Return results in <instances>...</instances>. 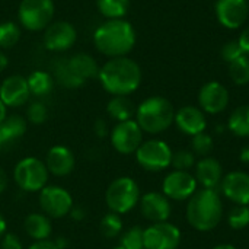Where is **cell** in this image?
I'll return each mask as SVG.
<instances>
[{
    "label": "cell",
    "mask_w": 249,
    "mask_h": 249,
    "mask_svg": "<svg viewBox=\"0 0 249 249\" xmlns=\"http://www.w3.org/2000/svg\"><path fill=\"white\" fill-rule=\"evenodd\" d=\"M98 79L108 93L114 96H128L136 92L142 83V69L127 55L115 57L99 67Z\"/></svg>",
    "instance_id": "obj_1"
},
{
    "label": "cell",
    "mask_w": 249,
    "mask_h": 249,
    "mask_svg": "<svg viewBox=\"0 0 249 249\" xmlns=\"http://www.w3.org/2000/svg\"><path fill=\"white\" fill-rule=\"evenodd\" d=\"M96 50L109 57H125L136 45V31L124 19H108L93 32Z\"/></svg>",
    "instance_id": "obj_2"
},
{
    "label": "cell",
    "mask_w": 249,
    "mask_h": 249,
    "mask_svg": "<svg viewBox=\"0 0 249 249\" xmlns=\"http://www.w3.org/2000/svg\"><path fill=\"white\" fill-rule=\"evenodd\" d=\"M223 217V203L217 190H197L187 203V222L198 232L216 229Z\"/></svg>",
    "instance_id": "obj_3"
},
{
    "label": "cell",
    "mask_w": 249,
    "mask_h": 249,
    "mask_svg": "<svg viewBox=\"0 0 249 249\" xmlns=\"http://www.w3.org/2000/svg\"><path fill=\"white\" fill-rule=\"evenodd\" d=\"M174 118L175 109L163 96H150L136 108V123L143 133H163L172 125Z\"/></svg>",
    "instance_id": "obj_4"
},
{
    "label": "cell",
    "mask_w": 249,
    "mask_h": 249,
    "mask_svg": "<svg viewBox=\"0 0 249 249\" xmlns=\"http://www.w3.org/2000/svg\"><path fill=\"white\" fill-rule=\"evenodd\" d=\"M140 201V188L137 182L130 177H121L114 179L107 193L105 203L112 213L125 214L131 212Z\"/></svg>",
    "instance_id": "obj_5"
},
{
    "label": "cell",
    "mask_w": 249,
    "mask_h": 249,
    "mask_svg": "<svg viewBox=\"0 0 249 249\" xmlns=\"http://www.w3.org/2000/svg\"><path fill=\"white\" fill-rule=\"evenodd\" d=\"M48 169L45 163L36 158H23L19 160L13 171L16 185L26 193H39L48 182Z\"/></svg>",
    "instance_id": "obj_6"
},
{
    "label": "cell",
    "mask_w": 249,
    "mask_h": 249,
    "mask_svg": "<svg viewBox=\"0 0 249 249\" xmlns=\"http://www.w3.org/2000/svg\"><path fill=\"white\" fill-rule=\"evenodd\" d=\"M134 155H136L137 163L144 171L160 172L171 166L174 153L166 142L153 139V140L143 142Z\"/></svg>",
    "instance_id": "obj_7"
},
{
    "label": "cell",
    "mask_w": 249,
    "mask_h": 249,
    "mask_svg": "<svg viewBox=\"0 0 249 249\" xmlns=\"http://www.w3.org/2000/svg\"><path fill=\"white\" fill-rule=\"evenodd\" d=\"M20 25L28 31H44L54 18L53 0H22L18 9Z\"/></svg>",
    "instance_id": "obj_8"
},
{
    "label": "cell",
    "mask_w": 249,
    "mask_h": 249,
    "mask_svg": "<svg viewBox=\"0 0 249 249\" xmlns=\"http://www.w3.org/2000/svg\"><path fill=\"white\" fill-rule=\"evenodd\" d=\"M39 206L45 216L61 219L70 214L73 209V198L70 193L57 185H45L39 191Z\"/></svg>",
    "instance_id": "obj_9"
},
{
    "label": "cell",
    "mask_w": 249,
    "mask_h": 249,
    "mask_svg": "<svg viewBox=\"0 0 249 249\" xmlns=\"http://www.w3.org/2000/svg\"><path fill=\"white\" fill-rule=\"evenodd\" d=\"M143 143V131L136 120L120 121L111 131V144L121 155H131Z\"/></svg>",
    "instance_id": "obj_10"
},
{
    "label": "cell",
    "mask_w": 249,
    "mask_h": 249,
    "mask_svg": "<svg viewBox=\"0 0 249 249\" xmlns=\"http://www.w3.org/2000/svg\"><path fill=\"white\" fill-rule=\"evenodd\" d=\"M144 249H178L181 231L168 222L153 223L144 229Z\"/></svg>",
    "instance_id": "obj_11"
},
{
    "label": "cell",
    "mask_w": 249,
    "mask_h": 249,
    "mask_svg": "<svg viewBox=\"0 0 249 249\" xmlns=\"http://www.w3.org/2000/svg\"><path fill=\"white\" fill-rule=\"evenodd\" d=\"M197 179L188 171H172L162 182V194L174 201H188L197 191Z\"/></svg>",
    "instance_id": "obj_12"
},
{
    "label": "cell",
    "mask_w": 249,
    "mask_h": 249,
    "mask_svg": "<svg viewBox=\"0 0 249 249\" xmlns=\"http://www.w3.org/2000/svg\"><path fill=\"white\" fill-rule=\"evenodd\" d=\"M76 38L74 26L66 20L51 22L44 29V45L50 51H66L74 45Z\"/></svg>",
    "instance_id": "obj_13"
},
{
    "label": "cell",
    "mask_w": 249,
    "mask_h": 249,
    "mask_svg": "<svg viewBox=\"0 0 249 249\" xmlns=\"http://www.w3.org/2000/svg\"><path fill=\"white\" fill-rule=\"evenodd\" d=\"M198 104L203 112L213 115L220 114L229 105V92L222 83L216 80L207 82L198 92Z\"/></svg>",
    "instance_id": "obj_14"
},
{
    "label": "cell",
    "mask_w": 249,
    "mask_h": 249,
    "mask_svg": "<svg viewBox=\"0 0 249 249\" xmlns=\"http://www.w3.org/2000/svg\"><path fill=\"white\" fill-rule=\"evenodd\" d=\"M214 9L219 22L228 29H238L248 19V0H217Z\"/></svg>",
    "instance_id": "obj_15"
},
{
    "label": "cell",
    "mask_w": 249,
    "mask_h": 249,
    "mask_svg": "<svg viewBox=\"0 0 249 249\" xmlns=\"http://www.w3.org/2000/svg\"><path fill=\"white\" fill-rule=\"evenodd\" d=\"M222 194L235 206H249V174L233 171L223 177L220 184Z\"/></svg>",
    "instance_id": "obj_16"
},
{
    "label": "cell",
    "mask_w": 249,
    "mask_h": 249,
    "mask_svg": "<svg viewBox=\"0 0 249 249\" xmlns=\"http://www.w3.org/2000/svg\"><path fill=\"white\" fill-rule=\"evenodd\" d=\"M171 200L163 196L162 193H147L140 197V212L144 219L153 223H160V222H168L172 206L169 203Z\"/></svg>",
    "instance_id": "obj_17"
},
{
    "label": "cell",
    "mask_w": 249,
    "mask_h": 249,
    "mask_svg": "<svg viewBox=\"0 0 249 249\" xmlns=\"http://www.w3.org/2000/svg\"><path fill=\"white\" fill-rule=\"evenodd\" d=\"M31 96L29 88H28V82L26 77L19 76V74H13L6 77L1 85H0V99L4 102L6 107H20L23 105Z\"/></svg>",
    "instance_id": "obj_18"
},
{
    "label": "cell",
    "mask_w": 249,
    "mask_h": 249,
    "mask_svg": "<svg viewBox=\"0 0 249 249\" xmlns=\"http://www.w3.org/2000/svg\"><path fill=\"white\" fill-rule=\"evenodd\" d=\"M174 123L177 124L179 131L191 137L198 133L206 131V127H207V120H206L204 112L200 108L193 107V105L179 108L175 112Z\"/></svg>",
    "instance_id": "obj_19"
},
{
    "label": "cell",
    "mask_w": 249,
    "mask_h": 249,
    "mask_svg": "<svg viewBox=\"0 0 249 249\" xmlns=\"http://www.w3.org/2000/svg\"><path fill=\"white\" fill-rule=\"evenodd\" d=\"M196 179L203 188L217 190L223 179V168L214 158L206 156L196 163Z\"/></svg>",
    "instance_id": "obj_20"
},
{
    "label": "cell",
    "mask_w": 249,
    "mask_h": 249,
    "mask_svg": "<svg viewBox=\"0 0 249 249\" xmlns=\"http://www.w3.org/2000/svg\"><path fill=\"white\" fill-rule=\"evenodd\" d=\"M44 163L50 174L55 177H66L74 169L76 160H74L73 152L69 147L57 144L48 150Z\"/></svg>",
    "instance_id": "obj_21"
},
{
    "label": "cell",
    "mask_w": 249,
    "mask_h": 249,
    "mask_svg": "<svg viewBox=\"0 0 249 249\" xmlns=\"http://www.w3.org/2000/svg\"><path fill=\"white\" fill-rule=\"evenodd\" d=\"M67 63L70 69L73 70V73L77 77H80L83 82L98 77L99 74V66L90 54H86V53L74 54L73 57L67 58Z\"/></svg>",
    "instance_id": "obj_22"
},
{
    "label": "cell",
    "mask_w": 249,
    "mask_h": 249,
    "mask_svg": "<svg viewBox=\"0 0 249 249\" xmlns=\"http://www.w3.org/2000/svg\"><path fill=\"white\" fill-rule=\"evenodd\" d=\"M25 232L34 241H45L51 235V222L50 217L41 213H31L23 222Z\"/></svg>",
    "instance_id": "obj_23"
},
{
    "label": "cell",
    "mask_w": 249,
    "mask_h": 249,
    "mask_svg": "<svg viewBox=\"0 0 249 249\" xmlns=\"http://www.w3.org/2000/svg\"><path fill=\"white\" fill-rule=\"evenodd\" d=\"M107 112L111 118L120 123L133 120V115H136V108L128 96H114L107 105Z\"/></svg>",
    "instance_id": "obj_24"
},
{
    "label": "cell",
    "mask_w": 249,
    "mask_h": 249,
    "mask_svg": "<svg viewBox=\"0 0 249 249\" xmlns=\"http://www.w3.org/2000/svg\"><path fill=\"white\" fill-rule=\"evenodd\" d=\"M26 82H28V88H29L31 95H35V96L48 95L51 92V89H53V85H54L53 76L50 73L44 71V70L32 71L26 77Z\"/></svg>",
    "instance_id": "obj_25"
},
{
    "label": "cell",
    "mask_w": 249,
    "mask_h": 249,
    "mask_svg": "<svg viewBox=\"0 0 249 249\" xmlns=\"http://www.w3.org/2000/svg\"><path fill=\"white\" fill-rule=\"evenodd\" d=\"M228 128L238 137H249V105H241L231 114Z\"/></svg>",
    "instance_id": "obj_26"
},
{
    "label": "cell",
    "mask_w": 249,
    "mask_h": 249,
    "mask_svg": "<svg viewBox=\"0 0 249 249\" xmlns=\"http://www.w3.org/2000/svg\"><path fill=\"white\" fill-rule=\"evenodd\" d=\"M96 7L107 19H123L130 9V0H96Z\"/></svg>",
    "instance_id": "obj_27"
},
{
    "label": "cell",
    "mask_w": 249,
    "mask_h": 249,
    "mask_svg": "<svg viewBox=\"0 0 249 249\" xmlns=\"http://www.w3.org/2000/svg\"><path fill=\"white\" fill-rule=\"evenodd\" d=\"M54 74H55V79L64 88H69V89L80 88L85 83L80 77H77L73 73V70L70 69L67 60H60L58 63H55V66H54Z\"/></svg>",
    "instance_id": "obj_28"
},
{
    "label": "cell",
    "mask_w": 249,
    "mask_h": 249,
    "mask_svg": "<svg viewBox=\"0 0 249 249\" xmlns=\"http://www.w3.org/2000/svg\"><path fill=\"white\" fill-rule=\"evenodd\" d=\"M229 76L235 85L244 86L249 83V57L242 55L238 60L229 63Z\"/></svg>",
    "instance_id": "obj_29"
},
{
    "label": "cell",
    "mask_w": 249,
    "mask_h": 249,
    "mask_svg": "<svg viewBox=\"0 0 249 249\" xmlns=\"http://www.w3.org/2000/svg\"><path fill=\"white\" fill-rule=\"evenodd\" d=\"M99 231H101V235L104 238H107V239L117 238L121 233V231H123V220H121L120 214L112 213V212H109L108 214H105L101 219Z\"/></svg>",
    "instance_id": "obj_30"
},
{
    "label": "cell",
    "mask_w": 249,
    "mask_h": 249,
    "mask_svg": "<svg viewBox=\"0 0 249 249\" xmlns=\"http://www.w3.org/2000/svg\"><path fill=\"white\" fill-rule=\"evenodd\" d=\"M20 39V29L15 22L0 23V48H12Z\"/></svg>",
    "instance_id": "obj_31"
},
{
    "label": "cell",
    "mask_w": 249,
    "mask_h": 249,
    "mask_svg": "<svg viewBox=\"0 0 249 249\" xmlns=\"http://www.w3.org/2000/svg\"><path fill=\"white\" fill-rule=\"evenodd\" d=\"M191 152L196 155V156H201V158H206L209 156L213 149H214V142L212 139L210 134H207L206 131L203 133H198L196 136L191 137Z\"/></svg>",
    "instance_id": "obj_32"
},
{
    "label": "cell",
    "mask_w": 249,
    "mask_h": 249,
    "mask_svg": "<svg viewBox=\"0 0 249 249\" xmlns=\"http://www.w3.org/2000/svg\"><path fill=\"white\" fill-rule=\"evenodd\" d=\"M144 229L140 226L130 228L121 238L120 245L125 249H144Z\"/></svg>",
    "instance_id": "obj_33"
},
{
    "label": "cell",
    "mask_w": 249,
    "mask_h": 249,
    "mask_svg": "<svg viewBox=\"0 0 249 249\" xmlns=\"http://www.w3.org/2000/svg\"><path fill=\"white\" fill-rule=\"evenodd\" d=\"M228 223L235 231L245 229L249 225V206H235L229 212Z\"/></svg>",
    "instance_id": "obj_34"
},
{
    "label": "cell",
    "mask_w": 249,
    "mask_h": 249,
    "mask_svg": "<svg viewBox=\"0 0 249 249\" xmlns=\"http://www.w3.org/2000/svg\"><path fill=\"white\" fill-rule=\"evenodd\" d=\"M171 166L175 171H190L196 166V155L191 150H178L172 155Z\"/></svg>",
    "instance_id": "obj_35"
},
{
    "label": "cell",
    "mask_w": 249,
    "mask_h": 249,
    "mask_svg": "<svg viewBox=\"0 0 249 249\" xmlns=\"http://www.w3.org/2000/svg\"><path fill=\"white\" fill-rule=\"evenodd\" d=\"M28 120L32 123V124H42L47 117H48V111H47V107L42 104V102H32L28 108Z\"/></svg>",
    "instance_id": "obj_36"
},
{
    "label": "cell",
    "mask_w": 249,
    "mask_h": 249,
    "mask_svg": "<svg viewBox=\"0 0 249 249\" xmlns=\"http://www.w3.org/2000/svg\"><path fill=\"white\" fill-rule=\"evenodd\" d=\"M4 124L7 125L9 131L12 133V136L18 140L20 139L25 131H26V121L20 117V115H10V117H6L4 120Z\"/></svg>",
    "instance_id": "obj_37"
},
{
    "label": "cell",
    "mask_w": 249,
    "mask_h": 249,
    "mask_svg": "<svg viewBox=\"0 0 249 249\" xmlns=\"http://www.w3.org/2000/svg\"><path fill=\"white\" fill-rule=\"evenodd\" d=\"M242 55H245V54H244V51H242V48H241L238 41H229L222 48V58L226 63H232V61L238 60Z\"/></svg>",
    "instance_id": "obj_38"
},
{
    "label": "cell",
    "mask_w": 249,
    "mask_h": 249,
    "mask_svg": "<svg viewBox=\"0 0 249 249\" xmlns=\"http://www.w3.org/2000/svg\"><path fill=\"white\" fill-rule=\"evenodd\" d=\"M1 249H23L20 239L13 233H4L0 242Z\"/></svg>",
    "instance_id": "obj_39"
},
{
    "label": "cell",
    "mask_w": 249,
    "mask_h": 249,
    "mask_svg": "<svg viewBox=\"0 0 249 249\" xmlns=\"http://www.w3.org/2000/svg\"><path fill=\"white\" fill-rule=\"evenodd\" d=\"M13 142H16V139L12 136V133L9 131L7 125L4 124V121L0 123V149L7 147V146H9L10 143H13Z\"/></svg>",
    "instance_id": "obj_40"
},
{
    "label": "cell",
    "mask_w": 249,
    "mask_h": 249,
    "mask_svg": "<svg viewBox=\"0 0 249 249\" xmlns=\"http://www.w3.org/2000/svg\"><path fill=\"white\" fill-rule=\"evenodd\" d=\"M238 42H239V45H241L244 54L249 57V26H247V28L242 31V34H241Z\"/></svg>",
    "instance_id": "obj_41"
},
{
    "label": "cell",
    "mask_w": 249,
    "mask_h": 249,
    "mask_svg": "<svg viewBox=\"0 0 249 249\" xmlns=\"http://www.w3.org/2000/svg\"><path fill=\"white\" fill-rule=\"evenodd\" d=\"M28 249H58V247L55 245V242L45 239V241H35Z\"/></svg>",
    "instance_id": "obj_42"
},
{
    "label": "cell",
    "mask_w": 249,
    "mask_h": 249,
    "mask_svg": "<svg viewBox=\"0 0 249 249\" xmlns=\"http://www.w3.org/2000/svg\"><path fill=\"white\" fill-rule=\"evenodd\" d=\"M95 131L99 137H105L108 134V127H107V123L104 120H98L95 123Z\"/></svg>",
    "instance_id": "obj_43"
},
{
    "label": "cell",
    "mask_w": 249,
    "mask_h": 249,
    "mask_svg": "<svg viewBox=\"0 0 249 249\" xmlns=\"http://www.w3.org/2000/svg\"><path fill=\"white\" fill-rule=\"evenodd\" d=\"M6 188H7V175H6V172L0 168V194L4 193Z\"/></svg>",
    "instance_id": "obj_44"
},
{
    "label": "cell",
    "mask_w": 249,
    "mask_h": 249,
    "mask_svg": "<svg viewBox=\"0 0 249 249\" xmlns=\"http://www.w3.org/2000/svg\"><path fill=\"white\" fill-rule=\"evenodd\" d=\"M70 214H71V217L74 219V220H82L83 217H85V210H82L80 207H77V209H71V212H70Z\"/></svg>",
    "instance_id": "obj_45"
},
{
    "label": "cell",
    "mask_w": 249,
    "mask_h": 249,
    "mask_svg": "<svg viewBox=\"0 0 249 249\" xmlns=\"http://www.w3.org/2000/svg\"><path fill=\"white\" fill-rule=\"evenodd\" d=\"M239 159H241V162L248 163L249 165V146H245V147L241 150V153H239Z\"/></svg>",
    "instance_id": "obj_46"
},
{
    "label": "cell",
    "mask_w": 249,
    "mask_h": 249,
    "mask_svg": "<svg viewBox=\"0 0 249 249\" xmlns=\"http://www.w3.org/2000/svg\"><path fill=\"white\" fill-rule=\"evenodd\" d=\"M7 64H9V60H7V57H6V54L0 51V73L6 70Z\"/></svg>",
    "instance_id": "obj_47"
},
{
    "label": "cell",
    "mask_w": 249,
    "mask_h": 249,
    "mask_svg": "<svg viewBox=\"0 0 249 249\" xmlns=\"http://www.w3.org/2000/svg\"><path fill=\"white\" fill-rule=\"evenodd\" d=\"M7 117V107L4 105V102L0 99V123H3Z\"/></svg>",
    "instance_id": "obj_48"
},
{
    "label": "cell",
    "mask_w": 249,
    "mask_h": 249,
    "mask_svg": "<svg viewBox=\"0 0 249 249\" xmlns=\"http://www.w3.org/2000/svg\"><path fill=\"white\" fill-rule=\"evenodd\" d=\"M4 233H6V220L1 216V213H0V238H3Z\"/></svg>",
    "instance_id": "obj_49"
},
{
    "label": "cell",
    "mask_w": 249,
    "mask_h": 249,
    "mask_svg": "<svg viewBox=\"0 0 249 249\" xmlns=\"http://www.w3.org/2000/svg\"><path fill=\"white\" fill-rule=\"evenodd\" d=\"M213 249H236L233 245H231V244H220V245H217V247H214Z\"/></svg>",
    "instance_id": "obj_50"
},
{
    "label": "cell",
    "mask_w": 249,
    "mask_h": 249,
    "mask_svg": "<svg viewBox=\"0 0 249 249\" xmlns=\"http://www.w3.org/2000/svg\"><path fill=\"white\" fill-rule=\"evenodd\" d=\"M114 249H125V248H124V247H121V245H118V247H115Z\"/></svg>",
    "instance_id": "obj_51"
}]
</instances>
